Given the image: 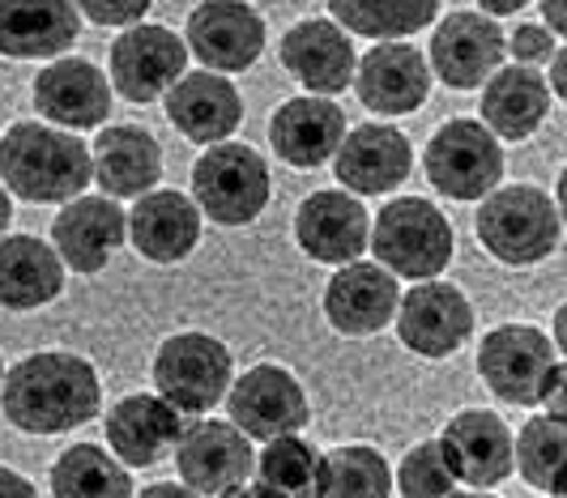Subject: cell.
Masks as SVG:
<instances>
[{"label":"cell","instance_id":"cell-1","mask_svg":"<svg viewBox=\"0 0 567 498\" xmlns=\"http://www.w3.org/2000/svg\"><path fill=\"white\" fill-rule=\"evenodd\" d=\"M103 409L99 371L69 350L30 354L0 380V414L22 435H64Z\"/></svg>","mask_w":567,"mask_h":498},{"label":"cell","instance_id":"cell-2","mask_svg":"<svg viewBox=\"0 0 567 498\" xmlns=\"http://www.w3.org/2000/svg\"><path fill=\"white\" fill-rule=\"evenodd\" d=\"M94 166L82 137L22 120L0 137V184L27 205H64L85 193Z\"/></svg>","mask_w":567,"mask_h":498},{"label":"cell","instance_id":"cell-3","mask_svg":"<svg viewBox=\"0 0 567 498\" xmlns=\"http://www.w3.org/2000/svg\"><path fill=\"white\" fill-rule=\"evenodd\" d=\"M478 243H483L499 264L508 269H529L542 264L559 248V205L542 188L512 184V188H491L478 205Z\"/></svg>","mask_w":567,"mask_h":498},{"label":"cell","instance_id":"cell-4","mask_svg":"<svg viewBox=\"0 0 567 498\" xmlns=\"http://www.w3.org/2000/svg\"><path fill=\"white\" fill-rule=\"evenodd\" d=\"M368 248L375 251V264L393 277H440L453 264V221L426 196H398L375 214Z\"/></svg>","mask_w":567,"mask_h":498},{"label":"cell","instance_id":"cell-5","mask_svg":"<svg viewBox=\"0 0 567 498\" xmlns=\"http://www.w3.org/2000/svg\"><path fill=\"white\" fill-rule=\"evenodd\" d=\"M274 196V175L252 145L214 141L193 166V200L218 226H248L265 214Z\"/></svg>","mask_w":567,"mask_h":498},{"label":"cell","instance_id":"cell-6","mask_svg":"<svg viewBox=\"0 0 567 498\" xmlns=\"http://www.w3.org/2000/svg\"><path fill=\"white\" fill-rule=\"evenodd\" d=\"M150 375L163 401H171L179 414L200 417L214 405H223L235 380V359L209 332H175L158 345Z\"/></svg>","mask_w":567,"mask_h":498},{"label":"cell","instance_id":"cell-7","mask_svg":"<svg viewBox=\"0 0 567 498\" xmlns=\"http://www.w3.org/2000/svg\"><path fill=\"white\" fill-rule=\"evenodd\" d=\"M423 166L440 196L483 200L504 179V149H499V137L478 120H449L426 141Z\"/></svg>","mask_w":567,"mask_h":498},{"label":"cell","instance_id":"cell-8","mask_svg":"<svg viewBox=\"0 0 567 498\" xmlns=\"http://www.w3.org/2000/svg\"><path fill=\"white\" fill-rule=\"evenodd\" d=\"M227 414L230 422L248 435V439H278V435H299L308 426V392L303 384L278 366V362H260L248 375L230 380L227 387Z\"/></svg>","mask_w":567,"mask_h":498},{"label":"cell","instance_id":"cell-9","mask_svg":"<svg viewBox=\"0 0 567 498\" xmlns=\"http://www.w3.org/2000/svg\"><path fill=\"white\" fill-rule=\"evenodd\" d=\"M175 452L179 481L193 495H244L252 477V439L235 422H197L188 426Z\"/></svg>","mask_w":567,"mask_h":498},{"label":"cell","instance_id":"cell-10","mask_svg":"<svg viewBox=\"0 0 567 498\" xmlns=\"http://www.w3.org/2000/svg\"><path fill=\"white\" fill-rule=\"evenodd\" d=\"M393 315H398L401 345L410 354H423V359H449L474 332L470 299L440 277H423L414 290H405Z\"/></svg>","mask_w":567,"mask_h":498},{"label":"cell","instance_id":"cell-11","mask_svg":"<svg viewBox=\"0 0 567 498\" xmlns=\"http://www.w3.org/2000/svg\"><path fill=\"white\" fill-rule=\"evenodd\" d=\"M128 239V214L115 196H73L52 221V248L64 269L82 277L103 273Z\"/></svg>","mask_w":567,"mask_h":498},{"label":"cell","instance_id":"cell-12","mask_svg":"<svg viewBox=\"0 0 567 498\" xmlns=\"http://www.w3.org/2000/svg\"><path fill=\"white\" fill-rule=\"evenodd\" d=\"M184 69H188V43L167 27L133 22L112 43V90L128 103L163 98V90Z\"/></svg>","mask_w":567,"mask_h":498},{"label":"cell","instance_id":"cell-13","mask_svg":"<svg viewBox=\"0 0 567 498\" xmlns=\"http://www.w3.org/2000/svg\"><path fill=\"white\" fill-rule=\"evenodd\" d=\"M555 362V341L529 324H499L478 345V375L508 405H538V384Z\"/></svg>","mask_w":567,"mask_h":498},{"label":"cell","instance_id":"cell-14","mask_svg":"<svg viewBox=\"0 0 567 498\" xmlns=\"http://www.w3.org/2000/svg\"><path fill=\"white\" fill-rule=\"evenodd\" d=\"M431 73L449 90H478L504 64V30L486 13H449L431 30Z\"/></svg>","mask_w":567,"mask_h":498},{"label":"cell","instance_id":"cell-15","mask_svg":"<svg viewBox=\"0 0 567 498\" xmlns=\"http://www.w3.org/2000/svg\"><path fill=\"white\" fill-rule=\"evenodd\" d=\"M188 52L214 73H244L265 52V18L244 0H205L188 13Z\"/></svg>","mask_w":567,"mask_h":498},{"label":"cell","instance_id":"cell-16","mask_svg":"<svg viewBox=\"0 0 567 498\" xmlns=\"http://www.w3.org/2000/svg\"><path fill=\"white\" fill-rule=\"evenodd\" d=\"M414 149L401 128L389 124H359L346 128L341 145L333 149V175L341 188L354 196H384L410 179Z\"/></svg>","mask_w":567,"mask_h":498},{"label":"cell","instance_id":"cell-17","mask_svg":"<svg viewBox=\"0 0 567 498\" xmlns=\"http://www.w3.org/2000/svg\"><path fill=\"white\" fill-rule=\"evenodd\" d=\"M359 103L375 115H410L431 94V69L426 55L398 39H380L368 55L354 60Z\"/></svg>","mask_w":567,"mask_h":498},{"label":"cell","instance_id":"cell-18","mask_svg":"<svg viewBox=\"0 0 567 498\" xmlns=\"http://www.w3.org/2000/svg\"><path fill=\"white\" fill-rule=\"evenodd\" d=\"M163 107H167V120L175 124V133L197 141V145L227 141L239 128V120H244L239 90L227 82V73H214V69H200V73L184 69L163 90Z\"/></svg>","mask_w":567,"mask_h":498},{"label":"cell","instance_id":"cell-19","mask_svg":"<svg viewBox=\"0 0 567 498\" xmlns=\"http://www.w3.org/2000/svg\"><path fill=\"white\" fill-rule=\"evenodd\" d=\"M188 430V414H179L171 401L133 392L107 409V447L124 469H150L167 456Z\"/></svg>","mask_w":567,"mask_h":498},{"label":"cell","instance_id":"cell-20","mask_svg":"<svg viewBox=\"0 0 567 498\" xmlns=\"http://www.w3.org/2000/svg\"><path fill=\"white\" fill-rule=\"evenodd\" d=\"M401 286L384 264H341L324 286V320L341 336H375L393 324Z\"/></svg>","mask_w":567,"mask_h":498},{"label":"cell","instance_id":"cell-21","mask_svg":"<svg viewBox=\"0 0 567 498\" xmlns=\"http://www.w3.org/2000/svg\"><path fill=\"white\" fill-rule=\"evenodd\" d=\"M34 111L56 128H99L112 115V82L90 60H52L34 77Z\"/></svg>","mask_w":567,"mask_h":498},{"label":"cell","instance_id":"cell-22","mask_svg":"<svg viewBox=\"0 0 567 498\" xmlns=\"http://www.w3.org/2000/svg\"><path fill=\"white\" fill-rule=\"evenodd\" d=\"M371 218L350 193H312L295 214V239L320 264H350L368 251Z\"/></svg>","mask_w":567,"mask_h":498},{"label":"cell","instance_id":"cell-23","mask_svg":"<svg viewBox=\"0 0 567 498\" xmlns=\"http://www.w3.org/2000/svg\"><path fill=\"white\" fill-rule=\"evenodd\" d=\"M278 55H282L286 73L308 94H341L354 82V60H359L350 34L324 18H308L286 30Z\"/></svg>","mask_w":567,"mask_h":498},{"label":"cell","instance_id":"cell-24","mask_svg":"<svg viewBox=\"0 0 567 498\" xmlns=\"http://www.w3.org/2000/svg\"><path fill=\"white\" fill-rule=\"evenodd\" d=\"M440 443L456 481L474 490H491L512 473V430L491 409H461L456 417H449Z\"/></svg>","mask_w":567,"mask_h":498},{"label":"cell","instance_id":"cell-25","mask_svg":"<svg viewBox=\"0 0 567 498\" xmlns=\"http://www.w3.org/2000/svg\"><path fill=\"white\" fill-rule=\"evenodd\" d=\"M346 137V111L329 94H303L274 111L269 120V145L282 163L312 170L333 158V149Z\"/></svg>","mask_w":567,"mask_h":498},{"label":"cell","instance_id":"cell-26","mask_svg":"<svg viewBox=\"0 0 567 498\" xmlns=\"http://www.w3.org/2000/svg\"><path fill=\"white\" fill-rule=\"evenodd\" d=\"M78 34L82 13L73 0H0V55L9 60H52Z\"/></svg>","mask_w":567,"mask_h":498},{"label":"cell","instance_id":"cell-27","mask_svg":"<svg viewBox=\"0 0 567 498\" xmlns=\"http://www.w3.org/2000/svg\"><path fill=\"white\" fill-rule=\"evenodd\" d=\"M128 239L150 264H179L200 243V209L184 193H142L128 214Z\"/></svg>","mask_w":567,"mask_h":498},{"label":"cell","instance_id":"cell-28","mask_svg":"<svg viewBox=\"0 0 567 498\" xmlns=\"http://www.w3.org/2000/svg\"><path fill=\"white\" fill-rule=\"evenodd\" d=\"M483 90V124L504 141H525L550 115V85L534 64H499Z\"/></svg>","mask_w":567,"mask_h":498},{"label":"cell","instance_id":"cell-29","mask_svg":"<svg viewBox=\"0 0 567 498\" xmlns=\"http://www.w3.org/2000/svg\"><path fill=\"white\" fill-rule=\"evenodd\" d=\"M90 166H94L90 179L107 196H142L163 179V149L142 124H120L99 133Z\"/></svg>","mask_w":567,"mask_h":498},{"label":"cell","instance_id":"cell-30","mask_svg":"<svg viewBox=\"0 0 567 498\" xmlns=\"http://www.w3.org/2000/svg\"><path fill=\"white\" fill-rule=\"evenodd\" d=\"M64 290V260L34 235H0V307L34 311Z\"/></svg>","mask_w":567,"mask_h":498},{"label":"cell","instance_id":"cell-31","mask_svg":"<svg viewBox=\"0 0 567 498\" xmlns=\"http://www.w3.org/2000/svg\"><path fill=\"white\" fill-rule=\"evenodd\" d=\"M444 0H329V13L346 34L363 39H405L440 18Z\"/></svg>","mask_w":567,"mask_h":498},{"label":"cell","instance_id":"cell-32","mask_svg":"<svg viewBox=\"0 0 567 498\" xmlns=\"http://www.w3.org/2000/svg\"><path fill=\"white\" fill-rule=\"evenodd\" d=\"M133 477L107 447L73 443L52 469V495L60 498H124L133 495Z\"/></svg>","mask_w":567,"mask_h":498},{"label":"cell","instance_id":"cell-33","mask_svg":"<svg viewBox=\"0 0 567 498\" xmlns=\"http://www.w3.org/2000/svg\"><path fill=\"white\" fill-rule=\"evenodd\" d=\"M320 498H384L393 495V473L389 460L368 447V443H354V447H338L329 456H320L316 465V490Z\"/></svg>","mask_w":567,"mask_h":498},{"label":"cell","instance_id":"cell-34","mask_svg":"<svg viewBox=\"0 0 567 498\" xmlns=\"http://www.w3.org/2000/svg\"><path fill=\"white\" fill-rule=\"evenodd\" d=\"M316 465L320 452L299 435L265 439V452L252 460V495L260 498H303L316 490Z\"/></svg>","mask_w":567,"mask_h":498},{"label":"cell","instance_id":"cell-35","mask_svg":"<svg viewBox=\"0 0 567 498\" xmlns=\"http://www.w3.org/2000/svg\"><path fill=\"white\" fill-rule=\"evenodd\" d=\"M564 417L542 414L520 426L512 439V465L542 495H564Z\"/></svg>","mask_w":567,"mask_h":498},{"label":"cell","instance_id":"cell-36","mask_svg":"<svg viewBox=\"0 0 567 498\" xmlns=\"http://www.w3.org/2000/svg\"><path fill=\"white\" fill-rule=\"evenodd\" d=\"M456 486V473L444 456V443L440 439H426L419 447L405 452L398 469V490L410 498H435V495H453Z\"/></svg>","mask_w":567,"mask_h":498},{"label":"cell","instance_id":"cell-37","mask_svg":"<svg viewBox=\"0 0 567 498\" xmlns=\"http://www.w3.org/2000/svg\"><path fill=\"white\" fill-rule=\"evenodd\" d=\"M94 27H133L150 13L154 0H73Z\"/></svg>","mask_w":567,"mask_h":498},{"label":"cell","instance_id":"cell-38","mask_svg":"<svg viewBox=\"0 0 567 498\" xmlns=\"http://www.w3.org/2000/svg\"><path fill=\"white\" fill-rule=\"evenodd\" d=\"M504 52H512V60H520V64H534V69H538V64H546L559 48H555V34L546 27H529V22H525V27L512 30V39H504Z\"/></svg>","mask_w":567,"mask_h":498},{"label":"cell","instance_id":"cell-39","mask_svg":"<svg viewBox=\"0 0 567 498\" xmlns=\"http://www.w3.org/2000/svg\"><path fill=\"white\" fill-rule=\"evenodd\" d=\"M538 405H546V414L564 417V409H567V392H564V366H559V362H550V366H546V375H542V384H538Z\"/></svg>","mask_w":567,"mask_h":498},{"label":"cell","instance_id":"cell-40","mask_svg":"<svg viewBox=\"0 0 567 498\" xmlns=\"http://www.w3.org/2000/svg\"><path fill=\"white\" fill-rule=\"evenodd\" d=\"M0 495L4 498H18V495H39V486H34V481H27V477H18V473L13 469H4V465H0Z\"/></svg>","mask_w":567,"mask_h":498},{"label":"cell","instance_id":"cell-41","mask_svg":"<svg viewBox=\"0 0 567 498\" xmlns=\"http://www.w3.org/2000/svg\"><path fill=\"white\" fill-rule=\"evenodd\" d=\"M542 27L550 34H567V9L564 0H542Z\"/></svg>","mask_w":567,"mask_h":498},{"label":"cell","instance_id":"cell-42","mask_svg":"<svg viewBox=\"0 0 567 498\" xmlns=\"http://www.w3.org/2000/svg\"><path fill=\"white\" fill-rule=\"evenodd\" d=\"M546 64H550V82H546L550 85V98H567V55L555 52Z\"/></svg>","mask_w":567,"mask_h":498},{"label":"cell","instance_id":"cell-43","mask_svg":"<svg viewBox=\"0 0 567 498\" xmlns=\"http://www.w3.org/2000/svg\"><path fill=\"white\" fill-rule=\"evenodd\" d=\"M486 18H508V13H520L529 0H478Z\"/></svg>","mask_w":567,"mask_h":498},{"label":"cell","instance_id":"cell-44","mask_svg":"<svg viewBox=\"0 0 567 498\" xmlns=\"http://www.w3.org/2000/svg\"><path fill=\"white\" fill-rule=\"evenodd\" d=\"M142 495L145 498H175V495H193V490H188V486H184V481H150V486H142Z\"/></svg>","mask_w":567,"mask_h":498},{"label":"cell","instance_id":"cell-45","mask_svg":"<svg viewBox=\"0 0 567 498\" xmlns=\"http://www.w3.org/2000/svg\"><path fill=\"white\" fill-rule=\"evenodd\" d=\"M9 218H13V200H9V188L0 184V235L9 230Z\"/></svg>","mask_w":567,"mask_h":498},{"label":"cell","instance_id":"cell-46","mask_svg":"<svg viewBox=\"0 0 567 498\" xmlns=\"http://www.w3.org/2000/svg\"><path fill=\"white\" fill-rule=\"evenodd\" d=\"M550 341H555V350H564V341H567V311L564 307L555 311V336H550Z\"/></svg>","mask_w":567,"mask_h":498},{"label":"cell","instance_id":"cell-47","mask_svg":"<svg viewBox=\"0 0 567 498\" xmlns=\"http://www.w3.org/2000/svg\"><path fill=\"white\" fill-rule=\"evenodd\" d=\"M0 380H4V359H0Z\"/></svg>","mask_w":567,"mask_h":498}]
</instances>
